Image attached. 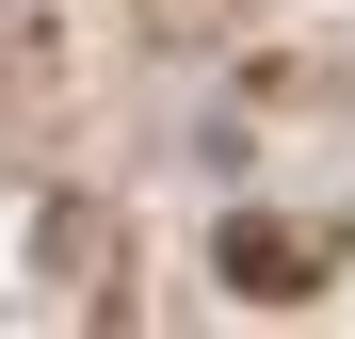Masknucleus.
I'll return each instance as SVG.
<instances>
[{
	"instance_id": "obj_1",
	"label": "nucleus",
	"mask_w": 355,
	"mask_h": 339,
	"mask_svg": "<svg viewBox=\"0 0 355 339\" xmlns=\"http://www.w3.org/2000/svg\"><path fill=\"white\" fill-rule=\"evenodd\" d=\"M226 275H243V291H307V259H291L275 226H243V243H226Z\"/></svg>"
}]
</instances>
